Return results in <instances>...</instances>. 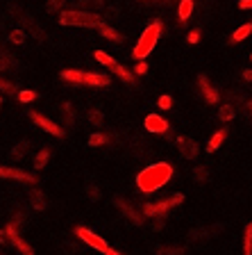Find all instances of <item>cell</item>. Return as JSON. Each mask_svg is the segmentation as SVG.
<instances>
[{"mask_svg":"<svg viewBox=\"0 0 252 255\" xmlns=\"http://www.w3.org/2000/svg\"><path fill=\"white\" fill-rule=\"evenodd\" d=\"M157 255H186L184 246H173V244H162L157 246Z\"/></svg>","mask_w":252,"mask_h":255,"instance_id":"obj_22","label":"cell"},{"mask_svg":"<svg viewBox=\"0 0 252 255\" xmlns=\"http://www.w3.org/2000/svg\"><path fill=\"white\" fill-rule=\"evenodd\" d=\"M86 196H89L91 201H100V198H102V191H100V187H98V185L89 182V187H86Z\"/></svg>","mask_w":252,"mask_h":255,"instance_id":"obj_31","label":"cell"},{"mask_svg":"<svg viewBox=\"0 0 252 255\" xmlns=\"http://www.w3.org/2000/svg\"><path fill=\"white\" fill-rule=\"evenodd\" d=\"M237 7L241 11H248V9H252V0H239L237 2Z\"/></svg>","mask_w":252,"mask_h":255,"instance_id":"obj_40","label":"cell"},{"mask_svg":"<svg viewBox=\"0 0 252 255\" xmlns=\"http://www.w3.org/2000/svg\"><path fill=\"white\" fill-rule=\"evenodd\" d=\"M221 230H223L221 223H216V226H195V228H191L189 233H186V237H189L191 242H205V239L216 237Z\"/></svg>","mask_w":252,"mask_h":255,"instance_id":"obj_12","label":"cell"},{"mask_svg":"<svg viewBox=\"0 0 252 255\" xmlns=\"http://www.w3.org/2000/svg\"><path fill=\"white\" fill-rule=\"evenodd\" d=\"M157 103H159V107H162V110H170V107H173V98H170V96H162Z\"/></svg>","mask_w":252,"mask_h":255,"instance_id":"obj_36","label":"cell"},{"mask_svg":"<svg viewBox=\"0 0 252 255\" xmlns=\"http://www.w3.org/2000/svg\"><path fill=\"white\" fill-rule=\"evenodd\" d=\"M114 205L118 207V210H121V214L132 223V226H137V228H141V226H143V221H146V219H143V214L139 212V210H137L134 205H130V203H127L125 198L116 196V198H114Z\"/></svg>","mask_w":252,"mask_h":255,"instance_id":"obj_7","label":"cell"},{"mask_svg":"<svg viewBox=\"0 0 252 255\" xmlns=\"http://www.w3.org/2000/svg\"><path fill=\"white\" fill-rule=\"evenodd\" d=\"M173 178V166L166 164V162H159V164H150L137 175V187L143 194H155L157 189H162L166 182H170Z\"/></svg>","mask_w":252,"mask_h":255,"instance_id":"obj_1","label":"cell"},{"mask_svg":"<svg viewBox=\"0 0 252 255\" xmlns=\"http://www.w3.org/2000/svg\"><path fill=\"white\" fill-rule=\"evenodd\" d=\"M62 80L71 82V85H89V87H109V75L102 73H91V71H75V69H66L62 71Z\"/></svg>","mask_w":252,"mask_h":255,"instance_id":"obj_3","label":"cell"},{"mask_svg":"<svg viewBox=\"0 0 252 255\" xmlns=\"http://www.w3.org/2000/svg\"><path fill=\"white\" fill-rule=\"evenodd\" d=\"M195 9V2L193 0H179V5H177V23L179 25H184V23L191 18V14H193Z\"/></svg>","mask_w":252,"mask_h":255,"instance_id":"obj_15","label":"cell"},{"mask_svg":"<svg viewBox=\"0 0 252 255\" xmlns=\"http://www.w3.org/2000/svg\"><path fill=\"white\" fill-rule=\"evenodd\" d=\"M234 117H237V105H234V103H223V105L218 107V119H221L223 123L234 121Z\"/></svg>","mask_w":252,"mask_h":255,"instance_id":"obj_18","label":"cell"},{"mask_svg":"<svg viewBox=\"0 0 252 255\" xmlns=\"http://www.w3.org/2000/svg\"><path fill=\"white\" fill-rule=\"evenodd\" d=\"M75 237H80L84 242V244H89L91 249H95V251H100V253L105 255L107 253V249H109V244H107L102 237H98V235L93 233V230H89V228H84V226H78L75 228Z\"/></svg>","mask_w":252,"mask_h":255,"instance_id":"obj_6","label":"cell"},{"mask_svg":"<svg viewBox=\"0 0 252 255\" xmlns=\"http://www.w3.org/2000/svg\"><path fill=\"white\" fill-rule=\"evenodd\" d=\"M111 73H116V78L123 80V82H127V85H134V73H130V71H127L125 66H121L118 62L111 66Z\"/></svg>","mask_w":252,"mask_h":255,"instance_id":"obj_21","label":"cell"},{"mask_svg":"<svg viewBox=\"0 0 252 255\" xmlns=\"http://www.w3.org/2000/svg\"><path fill=\"white\" fill-rule=\"evenodd\" d=\"M241 78L246 80V82H252V69H243L241 71Z\"/></svg>","mask_w":252,"mask_h":255,"instance_id":"obj_42","label":"cell"},{"mask_svg":"<svg viewBox=\"0 0 252 255\" xmlns=\"http://www.w3.org/2000/svg\"><path fill=\"white\" fill-rule=\"evenodd\" d=\"M198 87H200V94H202V98H205L207 105H216V103H221V91L211 85L209 78H207L205 73L198 75Z\"/></svg>","mask_w":252,"mask_h":255,"instance_id":"obj_10","label":"cell"},{"mask_svg":"<svg viewBox=\"0 0 252 255\" xmlns=\"http://www.w3.org/2000/svg\"><path fill=\"white\" fill-rule=\"evenodd\" d=\"M0 255H2V253H0Z\"/></svg>","mask_w":252,"mask_h":255,"instance_id":"obj_48","label":"cell"},{"mask_svg":"<svg viewBox=\"0 0 252 255\" xmlns=\"http://www.w3.org/2000/svg\"><path fill=\"white\" fill-rule=\"evenodd\" d=\"M227 137V128H221L218 132H214L209 137V141H207V153H216V150L223 146V141H225Z\"/></svg>","mask_w":252,"mask_h":255,"instance_id":"obj_17","label":"cell"},{"mask_svg":"<svg viewBox=\"0 0 252 255\" xmlns=\"http://www.w3.org/2000/svg\"><path fill=\"white\" fill-rule=\"evenodd\" d=\"M243 255H252V221L243 228Z\"/></svg>","mask_w":252,"mask_h":255,"instance_id":"obj_23","label":"cell"},{"mask_svg":"<svg viewBox=\"0 0 252 255\" xmlns=\"http://www.w3.org/2000/svg\"><path fill=\"white\" fill-rule=\"evenodd\" d=\"M64 5H66V0H48L46 9H48V11H59Z\"/></svg>","mask_w":252,"mask_h":255,"instance_id":"obj_35","label":"cell"},{"mask_svg":"<svg viewBox=\"0 0 252 255\" xmlns=\"http://www.w3.org/2000/svg\"><path fill=\"white\" fill-rule=\"evenodd\" d=\"M162 32H164V21H162V18H155V21L150 23L146 30H143L141 37H139L137 46H134V50H132V57L139 59V62H143L148 55L153 53V48L157 46L159 37H162Z\"/></svg>","mask_w":252,"mask_h":255,"instance_id":"obj_2","label":"cell"},{"mask_svg":"<svg viewBox=\"0 0 252 255\" xmlns=\"http://www.w3.org/2000/svg\"><path fill=\"white\" fill-rule=\"evenodd\" d=\"M175 146H177L179 155H182V157H186V159H195L200 155L198 141H195V139H191V137H184V134H179V137L175 139Z\"/></svg>","mask_w":252,"mask_h":255,"instance_id":"obj_11","label":"cell"},{"mask_svg":"<svg viewBox=\"0 0 252 255\" xmlns=\"http://www.w3.org/2000/svg\"><path fill=\"white\" fill-rule=\"evenodd\" d=\"M134 73H137V75H146L148 73V64L146 62H139L137 66H134Z\"/></svg>","mask_w":252,"mask_h":255,"instance_id":"obj_39","label":"cell"},{"mask_svg":"<svg viewBox=\"0 0 252 255\" xmlns=\"http://www.w3.org/2000/svg\"><path fill=\"white\" fill-rule=\"evenodd\" d=\"M59 23H62V25H73V27H98L100 23H102V18H100L95 11L71 9L59 16Z\"/></svg>","mask_w":252,"mask_h":255,"instance_id":"obj_4","label":"cell"},{"mask_svg":"<svg viewBox=\"0 0 252 255\" xmlns=\"http://www.w3.org/2000/svg\"><path fill=\"white\" fill-rule=\"evenodd\" d=\"M105 255H123V253H118V251H114V249H111V246H109V249H107V253Z\"/></svg>","mask_w":252,"mask_h":255,"instance_id":"obj_45","label":"cell"},{"mask_svg":"<svg viewBox=\"0 0 252 255\" xmlns=\"http://www.w3.org/2000/svg\"><path fill=\"white\" fill-rule=\"evenodd\" d=\"M0 105H2V98H0Z\"/></svg>","mask_w":252,"mask_h":255,"instance_id":"obj_46","label":"cell"},{"mask_svg":"<svg viewBox=\"0 0 252 255\" xmlns=\"http://www.w3.org/2000/svg\"><path fill=\"white\" fill-rule=\"evenodd\" d=\"M16 14L21 16L18 21H21L23 25H25L27 30L32 32V34H34V37H37V39H43V30H41V27H39V25H37V23H34V21H30V16H25V14H23V11H18V9H16Z\"/></svg>","mask_w":252,"mask_h":255,"instance_id":"obj_20","label":"cell"},{"mask_svg":"<svg viewBox=\"0 0 252 255\" xmlns=\"http://www.w3.org/2000/svg\"><path fill=\"white\" fill-rule=\"evenodd\" d=\"M248 37H252V21L250 23H243V25H239L237 30L232 32V37L227 39L230 43H241V41H246Z\"/></svg>","mask_w":252,"mask_h":255,"instance_id":"obj_16","label":"cell"},{"mask_svg":"<svg viewBox=\"0 0 252 255\" xmlns=\"http://www.w3.org/2000/svg\"><path fill=\"white\" fill-rule=\"evenodd\" d=\"M164 226H166V221H164V217H157V221L153 223V228H155V230H162Z\"/></svg>","mask_w":252,"mask_h":255,"instance_id":"obj_43","label":"cell"},{"mask_svg":"<svg viewBox=\"0 0 252 255\" xmlns=\"http://www.w3.org/2000/svg\"><path fill=\"white\" fill-rule=\"evenodd\" d=\"M98 30H100V34H102V37H105V39H109V41H114V43H121L123 39H125V37H123V34H121V32H116L114 27H111V25H107L105 21H102V23H100V25H98Z\"/></svg>","mask_w":252,"mask_h":255,"instance_id":"obj_19","label":"cell"},{"mask_svg":"<svg viewBox=\"0 0 252 255\" xmlns=\"http://www.w3.org/2000/svg\"><path fill=\"white\" fill-rule=\"evenodd\" d=\"M250 62H252V55H250Z\"/></svg>","mask_w":252,"mask_h":255,"instance_id":"obj_47","label":"cell"},{"mask_svg":"<svg viewBox=\"0 0 252 255\" xmlns=\"http://www.w3.org/2000/svg\"><path fill=\"white\" fill-rule=\"evenodd\" d=\"M48 159H50V148L48 146H43L41 150L37 153V157H34V169H46V164H48Z\"/></svg>","mask_w":252,"mask_h":255,"instance_id":"obj_24","label":"cell"},{"mask_svg":"<svg viewBox=\"0 0 252 255\" xmlns=\"http://www.w3.org/2000/svg\"><path fill=\"white\" fill-rule=\"evenodd\" d=\"M89 121L93 123L95 128H102V123H105V114L100 110H89Z\"/></svg>","mask_w":252,"mask_h":255,"instance_id":"obj_29","label":"cell"},{"mask_svg":"<svg viewBox=\"0 0 252 255\" xmlns=\"http://www.w3.org/2000/svg\"><path fill=\"white\" fill-rule=\"evenodd\" d=\"M0 91H2V94H7V96H16V94H18V89H16L11 82L2 80V78H0Z\"/></svg>","mask_w":252,"mask_h":255,"instance_id":"obj_33","label":"cell"},{"mask_svg":"<svg viewBox=\"0 0 252 255\" xmlns=\"http://www.w3.org/2000/svg\"><path fill=\"white\" fill-rule=\"evenodd\" d=\"M93 55H95V59H98V62H100V64H102V66H109V69H111V66H114V64H116V62H114V59H111V57H109V55H107V53H105V50H95V53H93Z\"/></svg>","mask_w":252,"mask_h":255,"instance_id":"obj_30","label":"cell"},{"mask_svg":"<svg viewBox=\"0 0 252 255\" xmlns=\"http://www.w3.org/2000/svg\"><path fill=\"white\" fill-rule=\"evenodd\" d=\"M11 41H14V43H23V41H25V34H23V32L21 30H14V32H11Z\"/></svg>","mask_w":252,"mask_h":255,"instance_id":"obj_37","label":"cell"},{"mask_svg":"<svg viewBox=\"0 0 252 255\" xmlns=\"http://www.w3.org/2000/svg\"><path fill=\"white\" fill-rule=\"evenodd\" d=\"M37 98H39L37 91H30V89L18 91V101H21V103H30V101H37Z\"/></svg>","mask_w":252,"mask_h":255,"instance_id":"obj_34","label":"cell"},{"mask_svg":"<svg viewBox=\"0 0 252 255\" xmlns=\"http://www.w3.org/2000/svg\"><path fill=\"white\" fill-rule=\"evenodd\" d=\"M182 203H184V196H182V194H173V196L162 198V201H148V203H143L141 214H143V217H148V219L166 217L170 207L182 205Z\"/></svg>","mask_w":252,"mask_h":255,"instance_id":"obj_5","label":"cell"},{"mask_svg":"<svg viewBox=\"0 0 252 255\" xmlns=\"http://www.w3.org/2000/svg\"><path fill=\"white\" fill-rule=\"evenodd\" d=\"M193 178L198 182H207V180H209V169H207L205 164H198L193 169Z\"/></svg>","mask_w":252,"mask_h":255,"instance_id":"obj_28","label":"cell"},{"mask_svg":"<svg viewBox=\"0 0 252 255\" xmlns=\"http://www.w3.org/2000/svg\"><path fill=\"white\" fill-rule=\"evenodd\" d=\"M5 235H7V237H9L11 246H14V249L18 251V253H21V255H34V249H32V246L27 244V242L21 237V235L16 233V228H14V226H11V223H9V226H7V228H5Z\"/></svg>","mask_w":252,"mask_h":255,"instance_id":"obj_14","label":"cell"},{"mask_svg":"<svg viewBox=\"0 0 252 255\" xmlns=\"http://www.w3.org/2000/svg\"><path fill=\"white\" fill-rule=\"evenodd\" d=\"M0 178L18 180V182H39L34 173H27V171H23V169H14V166H2V164H0Z\"/></svg>","mask_w":252,"mask_h":255,"instance_id":"obj_13","label":"cell"},{"mask_svg":"<svg viewBox=\"0 0 252 255\" xmlns=\"http://www.w3.org/2000/svg\"><path fill=\"white\" fill-rule=\"evenodd\" d=\"M246 110H248V117L252 119V98H248V103H246Z\"/></svg>","mask_w":252,"mask_h":255,"instance_id":"obj_44","label":"cell"},{"mask_svg":"<svg viewBox=\"0 0 252 255\" xmlns=\"http://www.w3.org/2000/svg\"><path fill=\"white\" fill-rule=\"evenodd\" d=\"M62 114H64V123H66V126H73L75 123V110H73L71 103H64L62 105Z\"/></svg>","mask_w":252,"mask_h":255,"instance_id":"obj_26","label":"cell"},{"mask_svg":"<svg viewBox=\"0 0 252 255\" xmlns=\"http://www.w3.org/2000/svg\"><path fill=\"white\" fill-rule=\"evenodd\" d=\"M30 146H32L30 141H21V143H16L14 148H11V153H9V155H11L14 159H23L27 153H30Z\"/></svg>","mask_w":252,"mask_h":255,"instance_id":"obj_25","label":"cell"},{"mask_svg":"<svg viewBox=\"0 0 252 255\" xmlns=\"http://www.w3.org/2000/svg\"><path fill=\"white\" fill-rule=\"evenodd\" d=\"M27 117L34 121V126L41 128L43 132L55 134V137H64V128H59L57 123H53L48 117H43V114H39V112H34V110H27Z\"/></svg>","mask_w":252,"mask_h":255,"instance_id":"obj_9","label":"cell"},{"mask_svg":"<svg viewBox=\"0 0 252 255\" xmlns=\"http://www.w3.org/2000/svg\"><path fill=\"white\" fill-rule=\"evenodd\" d=\"M107 141H109V137L102 132H95L89 137V146H102V143H107Z\"/></svg>","mask_w":252,"mask_h":255,"instance_id":"obj_32","label":"cell"},{"mask_svg":"<svg viewBox=\"0 0 252 255\" xmlns=\"http://www.w3.org/2000/svg\"><path fill=\"white\" fill-rule=\"evenodd\" d=\"M139 2H143V5H170L173 0H139Z\"/></svg>","mask_w":252,"mask_h":255,"instance_id":"obj_38","label":"cell"},{"mask_svg":"<svg viewBox=\"0 0 252 255\" xmlns=\"http://www.w3.org/2000/svg\"><path fill=\"white\" fill-rule=\"evenodd\" d=\"M30 198H32V207H34V210H46L48 203H46V198H43L41 191H32Z\"/></svg>","mask_w":252,"mask_h":255,"instance_id":"obj_27","label":"cell"},{"mask_svg":"<svg viewBox=\"0 0 252 255\" xmlns=\"http://www.w3.org/2000/svg\"><path fill=\"white\" fill-rule=\"evenodd\" d=\"M146 128L155 134H164L166 139H173V130H170V123L166 119H162V114H148L146 117Z\"/></svg>","mask_w":252,"mask_h":255,"instance_id":"obj_8","label":"cell"},{"mask_svg":"<svg viewBox=\"0 0 252 255\" xmlns=\"http://www.w3.org/2000/svg\"><path fill=\"white\" fill-rule=\"evenodd\" d=\"M186 39H189V43H198L200 41V30H191Z\"/></svg>","mask_w":252,"mask_h":255,"instance_id":"obj_41","label":"cell"}]
</instances>
